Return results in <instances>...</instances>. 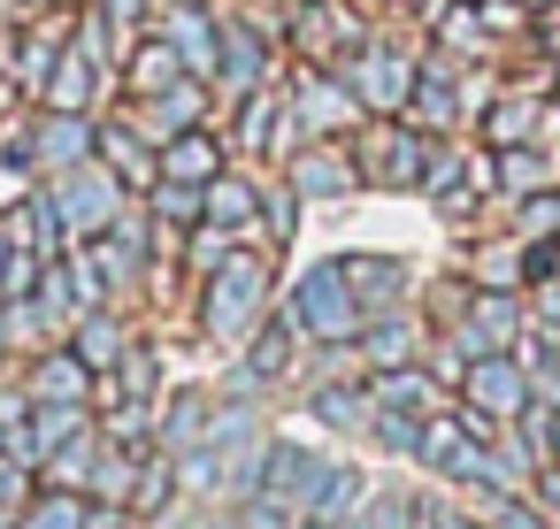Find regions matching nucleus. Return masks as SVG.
Returning a JSON list of instances; mask_svg holds the SVG:
<instances>
[{
	"mask_svg": "<svg viewBox=\"0 0 560 529\" xmlns=\"http://www.w3.org/2000/svg\"><path fill=\"white\" fill-rule=\"evenodd\" d=\"M284 185H292L300 200H346V192L361 185V162H353L346 146H330V139H307V146L284 162Z\"/></svg>",
	"mask_w": 560,
	"mask_h": 529,
	"instance_id": "nucleus-9",
	"label": "nucleus"
},
{
	"mask_svg": "<svg viewBox=\"0 0 560 529\" xmlns=\"http://www.w3.org/2000/svg\"><path fill=\"white\" fill-rule=\"evenodd\" d=\"M338 78L361 93V108L369 116H407V93H415V78H422V62L407 55V47H353L346 62H338Z\"/></svg>",
	"mask_w": 560,
	"mask_h": 529,
	"instance_id": "nucleus-4",
	"label": "nucleus"
},
{
	"mask_svg": "<svg viewBox=\"0 0 560 529\" xmlns=\"http://www.w3.org/2000/svg\"><path fill=\"white\" fill-rule=\"evenodd\" d=\"M62 55H70V16H39V24L16 39V85H24V93H47V78H55Z\"/></svg>",
	"mask_w": 560,
	"mask_h": 529,
	"instance_id": "nucleus-17",
	"label": "nucleus"
},
{
	"mask_svg": "<svg viewBox=\"0 0 560 529\" xmlns=\"http://www.w3.org/2000/svg\"><path fill=\"white\" fill-rule=\"evenodd\" d=\"M147 215H154V223H170V231H192V223H208V185L162 177V185L147 192Z\"/></svg>",
	"mask_w": 560,
	"mask_h": 529,
	"instance_id": "nucleus-28",
	"label": "nucleus"
},
{
	"mask_svg": "<svg viewBox=\"0 0 560 529\" xmlns=\"http://www.w3.org/2000/svg\"><path fill=\"white\" fill-rule=\"evenodd\" d=\"M47 460H55V475H62V483H93V460H101V452H93V430H85V437H70V445H55Z\"/></svg>",
	"mask_w": 560,
	"mask_h": 529,
	"instance_id": "nucleus-42",
	"label": "nucleus"
},
{
	"mask_svg": "<svg viewBox=\"0 0 560 529\" xmlns=\"http://www.w3.org/2000/svg\"><path fill=\"white\" fill-rule=\"evenodd\" d=\"M16 491H24V460L0 452V506H16Z\"/></svg>",
	"mask_w": 560,
	"mask_h": 529,
	"instance_id": "nucleus-46",
	"label": "nucleus"
},
{
	"mask_svg": "<svg viewBox=\"0 0 560 529\" xmlns=\"http://www.w3.org/2000/svg\"><path fill=\"white\" fill-rule=\"evenodd\" d=\"M514 231L522 238H560V192L545 185V192H529L522 200V215H514Z\"/></svg>",
	"mask_w": 560,
	"mask_h": 529,
	"instance_id": "nucleus-41",
	"label": "nucleus"
},
{
	"mask_svg": "<svg viewBox=\"0 0 560 529\" xmlns=\"http://www.w3.org/2000/svg\"><path fill=\"white\" fill-rule=\"evenodd\" d=\"M192 70H185V55L154 32V39H139L131 47V62H124V85H131V101H154V93H170V85H185Z\"/></svg>",
	"mask_w": 560,
	"mask_h": 529,
	"instance_id": "nucleus-18",
	"label": "nucleus"
},
{
	"mask_svg": "<svg viewBox=\"0 0 560 529\" xmlns=\"http://www.w3.org/2000/svg\"><path fill=\"white\" fill-rule=\"evenodd\" d=\"M108 32H116V24H108L101 9H85V16L70 24V47H78V55H85L93 70H116V39H108Z\"/></svg>",
	"mask_w": 560,
	"mask_h": 529,
	"instance_id": "nucleus-38",
	"label": "nucleus"
},
{
	"mask_svg": "<svg viewBox=\"0 0 560 529\" xmlns=\"http://www.w3.org/2000/svg\"><path fill=\"white\" fill-rule=\"evenodd\" d=\"M430 131L422 124H376L361 131V185H392V192H422V162H430Z\"/></svg>",
	"mask_w": 560,
	"mask_h": 529,
	"instance_id": "nucleus-5",
	"label": "nucleus"
},
{
	"mask_svg": "<svg viewBox=\"0 0 560 529\" xmlns=\"http://www.w3.org/2000/svg\"><path fill=\"white\" fill-rule=\"evenodd\" d=\"M430 39H438L445 55H460V62H483V47H491V16H483V0H445V9L430 16Z\"/></svg>",
	"mask_w": 560,
	"mask_h": 529,
	"instance_id": "nucleus-20",
	"label": "nucleus"
},
{
	"mask_svg": "<svg viewBox=\"0 0 560 529\" xmlns=\"http://www.w3.org/2000/svg\"><path fill=\"white\" fill-rule=\"evenodd\" d=\"M101 16H108L116 32H131V24H147V16H154V0H101Z\"/></svg>",
	"mask_w": 560,
	"mask_h": 529,
	"instance_id": "nucleus-45",
	"label": "nucleus"
},
{
	"mask_svg": "<svg viewBox=\"0 0 560 529\" xmlns=\"http://www.w3.org/2000/svg\"><path fill=\"white\" fill-rule=\"evenodd\" d=\"M78 353H85V368H116V361L131 353V338H124V322H116V315L85 307V315H78Z\"/></svg>",
	"mask_w": 560,
	"mask_h": 529,
	"instance_id": "nucleus-30",
	"label": "nucleus"
},
{
	"mask_svg": "<svg viewBox=\"0 0 560 529\" xmlns=\"http://www.w3.org/2000/svg\"><path fill=\"white\" fill-rule=\"evenodd\" d=\"M93 491H101V498H131V491H139V460H131V452H101V460H93Z\"/></svg>",
	"mask_w": 560,
	"mask_h": 529,
	"instance_id": "nucleus-40",
	"label": "nucleus"
},
{
	"mask_svg": "<svg viewBox=\"0 0 560 529\" xmlns=\"http://www.w3.org/2000/svg\"><path fill=\"white\" fill-rule=\"evenodd\" d=\"M116 368H124V376H116V391H124V399H147V391H154V353H139V345H131Z\"/></svg>",
	"mask_w": 560,
	"mask_h": 529,
	"instance_id": "nucleus-43",
	"label": "nucleus"
},
{
	"mask_svg": "<svg viewBox=\"0 0 560 529\" xmlns=\"http://www.w3.org/2000/svg\"><path fill=\"white\" fill-rule=\"evenodd\" d=\"M162 177H185V185H215V177H223V146H215V131H208V124L177 131V139L162 146Z\"/></svg>",
	"mask_w": 560,
	"mask_h": 529,
	"instance_id": "nucleus-21",
	"label": "nucleus"
},
{
	"mask_svg": "<svg viewBox=\"0 0 560 529\" xmlns=\"http://www.w3.org/2000/svg\"><path fill=\"white\" fill-rule=\"evenodd\" d=\"M300 529H330V521H300Z\"/></svg>",
	"mask_w": 560,
	"mask_h": 529,
	"instance_id": "nucleus-49",
	"label": "nucleus"
},
{
	"mask_svg": "<svg viewBox=\"0 0 560 529\" xmlns=\"http://www.w3.org/2000/svg\"><path fill=\"white\" fill-rule=\"evenodd\" d=\"M552 85H560V70H552Z\"/></svg>",
	"mask_w": 560,
	"mask_h": 529,
	"instance_id": "nucleus-50",
	"label": "nucleus"
},
{
	"mask_svg": "<svg viewBox=\"0 0 560 529\" xmlns=\"http://www.w3.org/2000/svg\"><path fill=\"white\" fill-rule=\"evenodd\" d=\"M292 338H300V322H292V315H269V322L246 338V384H277L284 361H292Z\"/></svg>",
	"mask_w": 560,
	"mask_h": 529,
	"instance_id": "nucleus-26",
	"label": "nucleus"
},
{
	"mask_svg": "<svg viewBox=\"0 0 560 529\" xmlns=\"http://www.w3.org/2000/svg\"><path fill=\"white\" fill-rule=\"evenodd\" d=\"M215 85L231 93V101H246V93H261L269 85V39H261V24H223V55H215Z\"/></svg>",
	"mask_w": 560,
	"mask_h": 529,
	"instance_id": "nucleus-11",
	"label": "nucleus"
},
{
	"mask_svg": "<svg viewBox=\"0 0 560 529\" xmlns=\"http://www.w3.org/2000/svg\"><path fill=\"white\" fill-rule=\"evenodd\" d=\"M269 284H277L269 254H231V261L208 277V299H200L208 338H215V345H246V338L269 322Z\"/></svg>",
	"mask_w": 560,
	"mask_h": 529,
	"instance_id": "nucleus-1",
	"label": "nucleus"
},
{
	"mask_svg": "<svg viewBox=\"0 0 560 529\" xmlns=\"http://www.w3.org/2000/svg\"><path fill=\"white\" fill-rule=\"evenodd\" d=\"M483 529H537V514H522L514 498H491L483 506Z\"/></svg>",
	"mask_w": 560,
	"mask_h": 529,
	"instance_id": "nucleus-44",
	"label": "nucleus"
},
{
	"mask_svg": "<svg viewBox=\"0 0 560 529\" xmlns=\"http://www.w3.org/2000/svg\"><path fill=\"white\" fill-rule=\"evenodd\" d=\"M292 231H300V192L261 185V246H292Z\"/></svg>",
	"mask_w": 560,
	"mask_h": 529,
	"instance_id": "nucleus-33",
	"label": "nucleus"
},
{
	"mask_svg": "<svg viewBox=\"0 0 560 529\" xmlns=\"http://www.w3.org/2000/svg\"><path fill=\"white\" fill-rule=\"evenodd\" d=\"M529 277V246H491V254H476V284L483 292H514Z\"/></svg>",
	"mask_w": 560,
	"mask_h": 529,
	"instance_id": "nucleus-34",
	"label": "nucleus"
},
{
	"mask_svg": "<svg viewBox=\"0 0 560 529\" xmlns=\"http://www.w3.org/2000/svg\"><path fill=\"white\" fill-rule=\"evenodd\" d=\"M460 399H468L476 414H491V422H514L537 391H529V368H522L514 353H476L468 376H460Z\"/></svg>",
	"mask_w": 560,
	"mask_h": 529,
	"instance_id": "nucleus-7",
	"label": "nucleus"
},
{
	"mask_svg": "<svg viewBox=\"0 0 560 529\" xmlns=\"http://www.w3.org/2000/svg\"><path fill=\"white\" fill-rule=\"evenodd\" d=\"M208 414H215V407H208L200 391H185V399L162 414V445H170V452H192V445H208Z\"/></svg>",
	"mask_w": 560,
	"mask_h": 529,
	"instance_id": "nucleus-32",
	"label": "nucleus"
},
{
	"mask_svg": "<svg viewBox=\"0 0 560 529\" xmlns=\"http://www.w3.org/2000/svg\"><path fill=\"white\" fill-rule=\"evenodd\" d=\"M24 391H32V399H85V391H93V368H85L78 345H55V353L32 361V384H24Z\"/></svg>",
	"mask_w": 560,
	"mask_h": 529,
	"instance_id": "nucleus-23",
	"label": "nucleus"
},
{
	"mask_svg": "<svg viewBox=\"0 0 560 529\" xmlns=\"http://www.w3.org/2000/svg\"><path fill=\"white\" fill-rule=\"evenodd\" d=\"M407 124H422L430 139H445V131L460 124V93H453V78H445L438 62L415 78V93H407Z\"/></svg>",
	"mask_w": 560,
	"mask_h": 529,
	"instance_id": "nucleus-22",
	"label": "nucleus"
},
{
	"mask_svg": "<svg viewBox=\"0 0 560 529\" xmlns=\"http://www.w3.org/2000/svg\"><path fill=\"white\" fill-rule=\"evenodd\" d=\"M353 498H361V475H353V468H323V483H315V498H307V521H338Z\"/></svg>",
	"mask_w": 560,
	"mask_h": 529,
	"instance_id": "nucleus-37",
	"label": "nucleus"
},
{
	"mask_svg": "<svg viewBox=\"0 0 560 529\" xmlns=\"http://www.w3.org/2000/svg\"><path fill=\"white\" fill-rule=\"evenodd\" d=\"M93 146H101V124H85L78 108H39V124H32V162L39 169H78V162H93Z\"/></svg>",
	"mask_w": 560,
	"mask_h": 529,
	"instance_id": "nucleus-10",
	"label": "nucleus"
},
{
	"mask_svg": "<svg viewBox=\"0 0 560 529\" xmlns=\"http://www.w3.org/2000/svg\"><path fill=\"white\" fill-rule=\"evenodd\" d=\"M346 284H353V299L369 315H384V307L407 299V261H392V254H346Z\"/></svg>",
	"mask_w": 560,
	"mask_h": 529,
	"instance_id": "nucleus-19",
	"label": "nucleus"
},
{
	"mask_svg": "<svg viewBox=\"0 0 560 529\" xmlns=\"http://www.w3.org/2000/svg\"><path fill=\"white\" fill-rule=\"evenodd\" d=\"M522 9H529V16H552V9H560V0H522Z\"/></svg>",
	"mask_w": 560,
	"mask_h": 529,
	"instance_id": "nucleus-48",
	"label": "nucleus"
},
{
	"mask_svg": "<svg viewBox=\"0 0 560 529\" xmlns=\"http://www.w3.org/2000/svg\"><path fill=\"white\" fill-rule=\"evenodd\" d=\"M415 529H476V521H460L453 506H422V521H415Z\"/></svg>",
	"mask_w": 560,
	"mask_h": 529,
	"instance_id": "nucleus-47",
	"label": "nucleus"
},
{
	"mask_svg": "<svg viewBox=\"0 0 560 529\" xmlns=\"http://www.w3.org/2000/svg\"><path fill=\"white\" fill-rule=\"evenodd\" d=\"M307 407H315L330 430H361V422H376V399H369V391H353V384H323Z\"/></svg>",
	"mask_w": 560,
	"mask_h": 529,
	"instance_id": "nucleus-31",
	"label": "nucleus"
},
{
	"mask_svg": "<svg viewBox=\"0 0 560 529\" xmlns=\"http://www.w3.org/2000/svg\"><path fill=\"white\" fill-rule=\"evenodd\" d=\"M124 200H131V185H124L108 162H78V169H62V177H55V208H62L70 246H85V238L116 231V223H124Z\"/></svg>",
	"mask_w": 560,
	"mask_h": 529,
	"instance_id": "nucleus-3",
	"label": "nucleus"
},
{
	"mask_svg": "<svg viewBox=\"0 0 560 529\" xmlns=\"http://www.w3.org/2000/svg\"><path fill=\"white\" fill-rule=\"evenodd\" d=\"M16 529H85V498H78V491H47Z\"/></svg>",
	"mask_w": 560,
	"mask_h": 529,
	"instance_id": "nucleus-39",
	"label": "nucleus"
},
{
	"mask_svg": "<svg viewBox=\"0 0 560 529\" xmlns=\"http://www.w3.org/2000/svg\"><path fill=\"white\" fill-rule=\"evenodd\" d=\"M101 78H108V70H93V62H85V55L70 47V55L55 62V78H47L39 108H78V116H85V108H93V85H101Z\"/></svg>",
	"mask_w": 560,
	"mask_h": 529,
	"instance_id": "nucleus-27",
	"label": "nucleus"
},
{
	"mask_svg": "<svg viewBox=\"0 0 560 529\" xmlns=\"http://www.w3.org/2000/svg\"><path fill=\"white\" fill-rule=\"evenodd\" d=\"M430 368H376V407H430Z\"/></svg>",
	"mask_w": 560,
	"mask_h": 529,
	"instance_id": "nucleus-35",
	"label": "nucleus"
},
{
	"mask_svg": "<svg viewBox=\"0 0 560 529\" xmlns=\"http://www.w3.org/2000/svg\"><path fill=\"white\" fill-rule=\"evenodd\" d=\"M208 223H223V231H238V238H254L261 231V185H246V177H215L208 185Z\"/></svg>",
	"mask_w": 560,
	"mask_h": 529,
	"instance_id": "nucleus-24",
	"label": "nucleus"
},
{
	"mask_svg": "<svg viewBox=\"0 0 560 529\" xmlns=\"http://www.w3.org/2000/svg\"><path fill=\"white\" fill-rule=\"evenodd\" d=\"M284 101H292V116H300V131H307V139H338V131H353V124L369 116V108H361V93H353L338 70H323V62H307V70L292 78V93H284Z\"/></svg>",
	"mask_w": 560,
	"mask_h": 529,
	"instance_id": "nucleus-6",
	"label": "nucleus"
},
{
	"mask_svg": "<svg viewBox=\"0 0 560 529\" xmlns=\"http://www.w3.org/2000/svg\"><path fill=\"white\" fill-rule=\"evenodd\" d=\"M353 345H361V361H369V368H407V361L422 353V322H415L407 307H384V315H369V322H361V338H353Z\"/></svg>",
	"mask_w": 560,
	"mask_h": 529,
	"instance_id": "nucleus-16",
	"label": "nucleus"
},
{
	"mask_svg": "<svg viewBox=\"0 0 560 529\" xmlns=\"http://www.w3.org/2000/svg\"><path fill=\"white\" fill-rule=\"evenodd\" d=\"M192 124H208V78H185V85H170V93L139 101V131H147L154 146H170V139H177V131H192Z\"/></svg>",
	"mask_w": 560,
	"mask_h": 529,
	"instance_id": "nucleus-15",
	"label": "nucleus"
},
{
	"mask_svg": "<svg viewBox=\"0 0 560 529\" xmlns=\"http://www.w3.org/2000/svg\"><path fill=\"white\" fill-rule=\"evenodd\" d=\"M453 345L476 361V353H514L522 345V299L514 292H476L453 322Z\"/></svg>",
	"mask_w": 560,
	"mask_h": 529,
	"instance_id": "nucleus-8",
	"label": "nucleus"
},
{
	"mask_svg": "<svg viewBox=\"0 0 560 529\" xmlns=\"http://www.w3.org/2000/svg\"><path fill=\"white\" fill-rule=\"evenodd\" d=\"M552 246H560V238H552Z\"/></svg>",
	"mask_w": 560,
	"mask_h": 529,
	"instance_id": "nucleus-51",
	"label": "nucleus"
},
{
	"mask_svg": "<svg viewBox=\"0 0 560 529\" xmlns=\"http://www.w3.org/2000/svg\"><path fill=\"white\" fill-rule=\"evenodd\" d=\"M93 162H108L131 192H154L162 185V146L139 131V124H101V146H93Z\"/></svg>",
	"mask_w": 560,
	"mask_h": 529,
	"instance_id": "nucleus-12",
	"label": "nucleus"
},
{
	"mask_svg": "<svg viewBox=\"0 0 560 529\" xmlns=\"http://www.w3.org/2000/svg\"><path fill=\"white\" fill-rule=\"evenodd\" d=\"M162 39L185 55V70L192 78H208L215 85V55H223V24L208 16V9H192V0H177V9H162Z\"/></svg>",
	"mask_w": 560,
	"mask_h": 529,
	"instance_id": "nucleus-14",
	"label": "nucleus"
},
{
	"mask_svg": "<svg viewBox=\"0 0 560 529\" xmlns=\"http://www.w3.org/2000/svg\"><path fill=\"white\" fill-rule=\"evenodd\" d=\"M537 124H545V101H537V93H506V101L483 116V139H491V146H537V139H545Z\"/></svg>",
	"mask_w": 560,
	"mask_h": 529,
	"instance_id": "nucleus-25",
	"label": "nucleus"
},
{
	"mask_svg": "<svg viewBox=\"0 0 560 529\" xmlns=\"http://www.w3.org/2000/svg\"><path fill=\"white\" fill-rule=\"evenodd\" d=\"M315 483H323V460H315V452H300V445H269V452H261V483H254V498H277V506L307 514Z\"/></svg>",
	"mask_w": 560,
	"mask_h": 529,
	"instance_id": "nucleus-13",
	"label": "nucleus"
},
{
	"mask_svg": "<svg viewBox=\"0 0 560 529\" xmlns=\"http://www.w3.org/2000/svg\"><path fill=\"white\" fill-rule=\"evenodd\" d=\"M491 154H499V192H506V200H529V192L552 185V162H545L537 146H491Z\"/></svg>",
	"mask_w": 560,
	"mask_h": 529,
	"instance_id": "nucleus-29",
	"label": "nucleus"
},
{
	"mask_svg": "<svg viewBox=\"0 0 560 529\" xmlns=\"http://www.w3.org/2000/svg\"><path fill=\"white\" fill-rule=\"evenodd\" d=\"M376 445L399 452V460H422V422H415V407H376Z\"/></svg>",
	"mask_w": 560,
	"mask_h": 529,
	"instance_id": "nucleus-36",
	"label": "nucleus"
},
{
	"mask_svg": "<svg viewBox=\"0 0 560 529\" xmlns=\"http://www.w3.org/2000/svg\"><path fill=\"white\" fill-rule=\"evenodd\" d=\"M284 315H292L300 338H315V345H353L361 322H369V307H361L353 284H346V261H315V269L292 284V307H284Z\"/></svg>",
	"mask_w": 560,
	"mask_h": 529,
	"instance_id": "nucleus-2",
	"label": "nucleus"
}]
</instances>
